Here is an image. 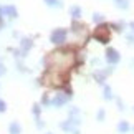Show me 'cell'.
<instances>
[{
  "instance_id": "obj_3",
  "label": "cell",
  "mask_w": 134,
  "mask_h": 134,
  "mask_svg": "<svg viewBox=\"0 0 134 134\" xmlns=\"http://www.w3.org/2000/svg\"><path fill=\"white\" fill-rule=\"evenodd\" d=\"M118 5H121V7H127L126 0H118Z\"/></svg>"
},
{
  "instance_id": "obj_1",
  "label": "cell",
  "mask_w": 134,
  "mask_h": 134,
  "mask_svg": "<svg viewBox=\"0 0 134 134\" xmlns=\"http://www.w3.org/2000/svg\"><path fill=\"white\" fill-rule=\"evenodd\" d=\"M108 60H109L111 63H114V61H118V60H119V55H118V51H114V50H109V51H108Z\"/></svg>"
},
{
  "instance_id": "obj_2",
  "label": "cell",
  "mask_w": 134,
  "mask_h": 134,
  "mask_svg": "<svg viewBox=\"0 0 134 134\" xmlns=\"http://www.w3.org/2000/svg\"><path fill=\"white\" fill-rule=\"evenodd\" d=\"M118 129H119V132H126V131H129V124H127V122H121V124L118 126Z\"/></svg>"
}]
</instances>
